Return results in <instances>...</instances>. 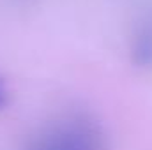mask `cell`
<instances>
[{"mask_svg": "<svg viewBox=\"0 0 152 150\" xmlns=\"http://www.w3.org/2000/svg\"><path fill=\"white\" fill-rule=\"evenodd\" d=\"M48 131L57 150H108L101 125L88 115H69Z\"/></svg>", "mask_w": 152, "mask_h": 150, "instance_id": "6da1fadb", "label": "cell"}, {"mask_svg": "<svg viewBox=\"0 0 152 150\" xmlns=\"http://www.w3.org/2000/svg\"><path fill=\"white\" fill-rule=\"evenodd\" d=\"M133 58H134L136 64H142V66L152 64V27L151 25L143 27L134 36Z\"/></svg>", "mask_w": 152, "mask_h": 150, "instance_id": "7a4b0ae2", "label": "cell"}, {"mask_svg": "<svg viewBox=\"0 0 152 150\" xmlns=\"http://www.w3.org/2000/svg\"><path fill=\"white\" fill-rule=\"evenodd\" d=\"M25 150H57V145L50 134V131H42L41 134L34 136L28 143Z\"/></svg>", "mask_w": 152, "mask_h": 150, "instance_id": "3957f363", "label": "cell"}, {"mask_svg": "<svg viewBox=\"0 0 152 150\" xmlns=\"http://www.w3.org/2000/svg\"><path fill=\"white\" fill-rule=\"evenodd\" d=\"M7 101H9V94H7L5 83H4V81L0 79V110H2V108H5Z\"/></svg>", "mask_w": 152, "mask_h": 150, "instance_id": "277c9868", "label": "cell"}]
</instances>
